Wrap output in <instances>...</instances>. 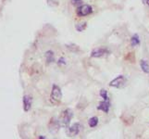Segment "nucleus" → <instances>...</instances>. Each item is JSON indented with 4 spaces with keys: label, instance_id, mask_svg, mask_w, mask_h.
<instances>
[{
    "label": "nucleus",
    "instance_id": "obj_1",
    "mask_svg": "<svg viewBox=\"0 0 149 139\" xmlns=\"http://www.w3.org/2000/svg\"><path fill=\"white\" fill-rule=\"evenodd\" d=\"M73 117V113L72 111L70 109H65L62 111V113L60 115L59 119H58V122H59V124L63 127H68L70 121H71V119Z\"/></svg>",
    "mask_w": 149,
    "mask_h": 139
},
{
    "label": "nucleus",
    "instance_id": "obj_2",
    "mask_svg": "<svg viewBox=\"0 0 149 139\" xmlns=\"http://www.w3.org/2000/svg\"><path fill=\"white\" fill-rule=\"evenodd\" d=\"M126 82H127V79L125 78L123 75H120V76H118L114 80H112L109 83V86L115 87V88H120V87H122L125 83H126Z\"/></svg>",
    "mask_w": 149,
    "mask_h": 139
},
{
    "label": "nucleus",
    "instance_id": "obj_3",
    "mask_svg": "<svg viewBox=\"0 0 149 139\" xmlns=\"http://www.w3.org/2000/svg\"><path fill=\"white\" fill-rule=\"evenodd\" d=\"M93 12V7L90 5H82L78 7L77 9V15L79 17H84Z\"/></svg>",
    "mask_w": 149,
    "mask_h": 139
},
{
    "label": "nucleus",
    "instance_id": "obj_4",
    "mask_svg": "<svg viewBox=\"0 0 149 139\" xmlns=\"http://www.w3.org/2000/svg\"><path fill=\"white\" fill-rule=\"evenodd\" d=\"M109 54V50L106 47H98V48H96L92 51L91 57L92 58H102L104 56Z\"/></svg>",
    "mask_w": 149,
    "mask_h": 139
},
{
    "label": "nucleus",
    "instance_id": "obj_5",
    "mask_svg": "<svg viewBox=\"0 0 149 139\" xmlns=\"http://www.w3.org/2000/svg\"><path fill=\"white\" fill-rule=\"evenodd\" d=\"M51 98L55 101H60L62 98V93L61 89L57 85H54L52 88V93H51Z\"/></svg>",
    "mask_w": 149,
    "mask_h": 139
},
{
    "label": "nucleus",
    "instance_id": "obj_6",
    "mask_svg": "<svg viewBox=\"0 0 149 139\" xmlns=\"http://www.w3.org/2000/svg\"><path fill=\"white\" fill-rule=\"evenodd\" d=\"M81 128H82V126L80 124H78V122L77 124H74L72 126H70L69 128V134L70 136H77V134L80 133Z\"/></svg>",
    "mask_w": 149,
    "mask_h": 139
},
{
    "label": "nucleus",
    "instance_id": "obj_7",
    "mask_svg": "<svg viewBox=\"0 0 149 139\" xmlns=\"http://www.w3.org/2000/svg\"><path fill=\"white\" fill-rule=\"evenodd\" d=\"M59 122H58V121L57 120H55V119H52L50 122V126H49V131H50V133H52V134H56L58 129H59Z\"/></svg>",
    "mask_w": 149,
    "mask_h": 139
},
{
    "label": "nucleus",
    "instance_id": "obj_8",
    "mask_svg": "<svg viewBox=\"0 0 149 139\" xmlns=\"http://www.w3.org/2000/svg\"><path fill=\"white\" fill-rule=\"evenodd\" d=\"M109 108H110V101L109 100H104L99 103V106L97 107V109L99 110L104 111L106 113H108Z\"/></svg>",
    "mask_w": 149,
    "mask_h": 139
},
{
    "label": "nucleus",
    "instance_id": "obj_9",
    "mask_svg": "<svg viewBox=\"0 0 149 139\" xmlns=\"http://www.w3.org/2000/svg\"><path fill=\"white\" fill-rule=\"evenodd\" d=\"M32 107V97L30 96L23 97V109L25 111H29Z\"/></svg>",
    "mask_w": 149,
    "mask_h": 139
},
{
    "label": "nucleus",
    "instance_id": "obj_10",
    "mask_svg": "<svg viewBox=\"0 0 149 139\" xmlns=\"http://www.w3.org/2000/svg\"><path fill=\"white\" fill-rule=\"evenodd\" d=\"M140 66H141V69H142V71L144 73L149 74V63L147 61L142 59V60L140 61Z\"/></svg>",
    "mask_w": 149,
    "mask_h": 139
},
{
    "label": "nucleus",
    "instance_id": "obj_11",
    "mask_svg": "<svg viewBox=\"0 0 149 139\" xmlns=\"http://www.w3.org/2000/svg\"><path fill=\"white\" fill-rule=\"evenodd\" d=\"M131 45H132V46H136L140 45V38H139V35L137 34L132 35V37L131 39Z\"/></svg>",
    "mask_w": 149,
    "mask_h": 139
},
{
    "label": "nucleus",
    "instance_id": "obj_12",
    "mask_svg": "<svg viewBox=\"0 0 149 139\" xmlns=\"http://www.w3.org/2000/svg\"><path fill=\"white\" fill-rule=\"evenodd\" d=\"M45 58L46 59V62L47 63H51V62H54L55 60V58H54V53L52 51H47L45 54Z\"/></svg>",
    "mask_w": 149,
    "mask_h": 139
},
{
    "label": "nucleus",
    "instance_id": "obj_13",
    "mask_svg": "<svg viewBox=\"0 0 149 139\" xmlns=\"http://www.w3.org/2000/svg\"><path fill=\"white\" fill-rule=\"evenodd\" d=\"M88 124H89V126L92 127V128H93V127H96L97 124H98V118H97V117H92L89 120Z\"/></svg>",
    "mask_w": 149,
    "mask_h": 139
},
{
    "label": "nucleus",
    "instance_id": "obj_14",
    "mask_svg": "<svg viewBox=\"0 0 149 139\" xmlns=\"http://www.w3.org/2000/svg\"><path fill=\"white\" fill-rule=\"evenodd\" d=\"M100 96L102 98H104V100H109V97L108 96V91L105 89H102L100 91Z\"/></svg>",
    "mask_w": 149,
    "mask_h": 139
},
{
    "label": "nucleus",
    "instance_id": "obj_15",
    "mask_svg": "<svg viewBox=\"0 0 149 139\" xmlns=\"http://www.w3.org/2000/svg\"><path fill=\"white\" fill-rule=\"evenodd\" d=\"M86 28V23L84 22V23H79V24L76 25V29L78 32H83L84 29Z\"/></svg>",
    "mask_w": 149,
    "mask_h": 139
},
{
    "label": "nucleus",
    "instance_id": "obj_16",
    "mask_svg": "<svg viewBox=\"0 0 149 139\" xmlns=\"http://www.w3.org/2000/svg\"><path fill=\"white\" fill-rule=\"evenodd\" d=\"M72 5L76 6V7H80L83 5V1L82 0H71Z\"/></svg>",
    "mask_w": 149,
    "mask_h": 139
},
{
    "label": "nucleus",
    "instance_id": "obj_17",
    "mask_svg": "<svg viewBox=\"0 0 149 139\" xmlns=\"http://www.w3.org/2000/svg\"><path fill=\"white\" fill-rule=\"evenodd\" d=\"M143 4H144V5H146L149 7V0H143Z\"/></svg>",
    "mask_w": 149,
    "mask_h": 139
},
{
    "label": "nucleus",
    "instance_id": "obj_18",
    "mask_svg": "<svg viewBox=\"0 0 149 139\" xmlns=\"http://www.w3.org/2000/svg\"><path fill=\"white\" fill-rule=\"evenodd\" d=\"M59 63H61V64H65V62H64V58H60L59 60H58V64H59Z\"/></svg>",
    "mask_w": 149,
    "mask_h": 139
}]
</instances>
